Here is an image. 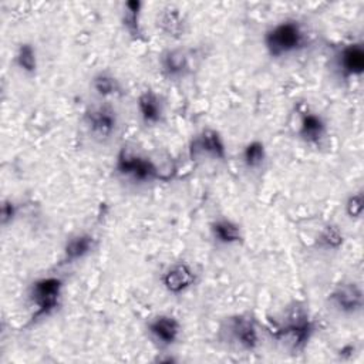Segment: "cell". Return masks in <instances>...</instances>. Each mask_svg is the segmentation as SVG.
<instances>
[{"label": "cell", "mask_w": 364, "mask_h": 364, "mask_svg": "<svg viewBox=\"0 0 364 364\" xmlns=\"http://www.w3.org/2000/svg\"><path fill=\"white\" fill-rule=\"evenodd\" d=\"M267 158L269 155L266 144L257 138L247 141L239 152V161L242 168L252 175L259 173L266 168Z\"/></svg>", "instance_id": "ffe728a7"}, {"label": "cell", "mask_w": 364, "mask_h": 364, "mask_svg": "<svg viewBox=\"0 0 364 364\" xmlns=\"http://www.w3.org/2000/svg\"><path fill=\"white\" fill-rule=\"evenodd\" d=\"M90 90L101 101H109L111 98L121 97L125 92L121 80L108 70H100L92 74L90 80Z\"/></svg>", "instance_id": "d6986e66"}, {"label": "cell", "mask_w": 364, "mask_h": 364, "mask_svg": "<svg viewBox=\"0 0 364 364\" xmlns=\"http://www.w3.org/2000/svg\"><path fill=\"white\" fill-rule=\"evenodd\" d=\"M98 247V239L88 230L71 233L61 249L58 266H73L90 257Z\"/></svg>", "instance_id": "5bb4252c"}, {"label": "cell", "mask_w": 364, "mask_h": 364, "mask_svg": "<svg viewBox=\"0 0 364 364\" xmlns=\"http://www.w3.org/2000/svg\"><path fill=\"white\" fill-rule=\"evenodd\" d=\"M328 122L318 111L310 107H303L297 111L294 135L304 145L314 148L321 146L328 136Z\"/></svg>", "instance_id": "7c38bea8"}, {"label": "cell", "mask_w": 364, "mask_h": 364, "mask_svg": "<svg viewBox=\"0 0 364 364\" xmlns=\"http://www.w3.org/2000/svg\"><path fill=\"white\" fill-rule=\"evenodd\" d=\"M145 333L159 351L172 350L182 337V323L171 313H156L145 321Z\"/></svg>", "instance_id": "8fae6325"}, {"label": "cell", "mask_w": 364, "mask_h": 364, "mask_svg": "<svg viewBox=\"0 0 364 364\" xmlns=\"http://www.w3.org/2000/svg\"><path fill=\"white\" fill-rule=\"evenodd\" d=\"M316 321L309 310L299 304L289 307L279 320H274L266 331L282 350L290 354H301L316 334Z\"/></svg>", "instance_id": "7a4b0ae2"}, {"label": "cell", "mask_w": 364, "mask_h": 364, "mask_svg": "<svg viewBox=\"0 0 364 364\" xmlns=\"http://www.w3.org/2000/svg\"><path fill=\"white\" fill-rule=\"evenodd\" d=\"M262 43L270 58L282 61L306 51L311 46V31L304 20L284 17L264 30Z\"/></svg>", "instance_id": "6da1fadb"}, {"label": "cell", "mask_w": 364, "mask_h": 364, "mask_svg": "<svg viewBox=\"0 0 364 364\" xmlns=\"http://www.w3.org/2000/svg\"><path fill=\"white\" fill-rule=\"evenodd\" d=\"M135 109L139 122L146 128L158 127L164 124L166 118L165 100L152 88H146L138 94Z\"/></svg>", "instance_id": "9a60e30c"}, {"label": "cell", "mask_w": 364, "mask_h": 364, "mask_svg": "<svg viewBox=\"0 0 364 364\" xmlns=\"http://www.w3.org/2000/svg\"><path fill=\"white\" fill-rule=\"evenodd\" d=\"M159 283L166 293L179 296L191 290L198 283V272L189 262H173L162 270Z\"/></svg>", "instance_id": "4fadbf2b"}, {"label": "cell", "mask_w": 364, "mask_h": 364, "mask_svg": "<svg viewBox=\"0 0 364 364\" xmlns=\"http://www.w3.org/2000/svg\"><path fill=\"white\" fill-rule=\"evenodd\" d=\"M346 235L340 225L334 222L324 223L314 236V247L321 253H337L344 247Z\"/></svg>", "instance_id": "44dd1931"}, {"label": "cell", "mask_w": 364, "mask_h": 364, "mask_svg": "<svg viewBox=\"0 0 364 364\" xmlns=\"http://www.w3.org/2000/svg\"><path fill=\"white\" fill-rule=\"evenodd\" d=\"M20 215V203L13 198H4L0 206V225L6 229L11 226Z\"/></svg>", "instance_id": "cb8c5ba5"}, {"label": "cell", "mask_w": 364, "mask_h": 364, "mask_svg": "<svg viewBox=\"0 0 364 364\" xmlns=\"http://www.w3.org/2000/svg\"><path fill=\"white\" fill-rule=\"evenodd\" d=\"M188 156L192 162H225L228 144L218 129L205 127L191 136Z\"/></svg>", "instance_id": "30bf717a"}, {"label": "cell", "mask_w": 364, "mask_h": 364, "mask_svg": "<svg viewBox=\"0 0 364 364\" xmlns=\"http://www.w3.org/2000/svg\"><path fill=\"white\" fill-rule=\"evenodd\" d=\"M209 236L212 242L219 247H235L240 246L245 240L243 226L230 216L218 215L209 225Z\"/></svg>", "instance_id": "2e32d148"}, {"label": "cell", "mask_w": 364, "mask_h": 364, "mask_svg": "<svg viewBox=\"0 0 364 364\" xmlns=\"http://www.w3.org/2000/svg\"><path fill=\"white\" fill-rule=\"evenodd\" d=\"M82 125L91 139L100 144L109 142L119 129V115L109 101L90 104L81 117Z\"/></svg>", "instance_id": "52a82bcc"}, {"label": "cell", "mask_w": 364, "mask_h": 364, "mask_svg": "<svg viewBox=\"0 0 364 364\" xmlns=\"http://www.w3.org/2000/svg\"><path fill=\"white\" fill-rule=\"evenodd\" d=\"M262 324L249 311L232 313L223 317L218 326L216 338L228 350L235 353H255L262 346Z\"/></svg>", "instance_id": "3957f363"}, {"label": "cell", "mask_w": 364, "mask_h": 364, "mask_svg": "<svg viewBox=\"0 0 364 364\" xmlns=\"http://www.w3.org/2000/svg\"><path fill=\"white\" fill-rule=\"evenodd\" d=\"M65 280L60 274L38 276L27 287V299L33 311L28 318V326H36L40 321L54 316L63 304Z\"/></svg>", "instance_id": "5b68a950"}, {"label": "cell", "mask_w": 364, "mask_h": 364, "mask_svg": "<svg viewBox=\"0 0 364 364\" xmlns=\"http://www.w3.org/2000/svg\"><path fill=\"white\" fill-rule=\"evenodd\" d=\"M328 67L331 74L341 82L361 78L364 74V43L351 40L334 46L330 53Z\"/></svg>", "instance_id": "8992f818"}, {"label": "cell", "mask_w": 364, "mask_h": 364, "mask_svg": "<svg viewBox=\"0 0 364 364\" xmlns=\"http://www.w3.org/2000/svg\"><path fill=\"white\" fill-rule=\"evenodd\" d=\"M196 64V51L185 46L168 47L158 55L159 74L162 78L171 82H179L191 77Z\"/></svg>", "instance_id": "9c48e42d"}, {"label": "cell", "mask_w": 364, "mask_h": 364, "mask_svg": "<svg viewBox=\"0 0 364 364\" xmlns=\"http://www.w3.org/2000/svg\"><path fill=\"white\" fill-rule=\"evenodd\" d=\"M14 67L27 77H34L38 71V51L34 43L21 41L17 44L13 53Z\"/></svg>", "instance_id": "7402d4cb"}, {"label": "cell", "mask_w": 364, "mask_h": 364, "mask_svg": "<svg viewBox=\"0 0 364 364\" xmlns=\"http://www.w3.org/2000/svg\"><path fill=\"white\" fill-rule=\"evenodd\" d=\"M142 10L144 1L141 0H128L121 4L119 10V23L124 33L134 41H144L145 31L142 24Z\"/></svg>", "instance_id": "ac0fdd59"}, {"label": "cell", "mask_w": 364, "mask_h": 364, "mask_svg": "<svg viewBox=\"0 0 364 364\" xmlns=\"http://www.w3.org/2000/svg\"><path fill=\"white\" fill-rule=\"evenodd\" d=\"M326 304L334 314L346 318H355L364 310L363 286L351 279L336 283L326 296Z\"/></svg>", "instance_id": "ba28073f"}, {"label": "cell", "mask_w": 364, "mask_h": 364, "mask_svg": "<svg viewBox=\"0 0 364 364\" xmlns=\"http://www.w3.org/2000/svg\"><path fill=\"white\" fill-rule=\"evenodd\" d=\"M114 172L118 178L135 186L171 179V175L165 173L149 155L128 144L118 149L114 159Z\"/></svg>", "instance_id": "277c9868"}, {"label": "cell", "mask_w": 364, "mask_h": 364, "mask_svg": "<svg viewBox=\"0 0 364 364\" xmlns=\"http://www.w3.org/2000/svg\"><path fill=\"white\" fill-rule=\"evenodd\" d=\"M364 209V193L363 189H357L347 195L344 200V213L351 220H358L363 216Z\"/></svg>", "instance_id": "603a6c76"}, {"label": "cell", "mask_w": 364, "mask_h": 364, "mask_svg": "<svg viewBox=\"0 0 364 364\" xmlns=\"http://www.w3.org/2000/svg\"><path fill=\"white\" fill-rule=\"evenodd\" d=\"M155 27L162 36L171 40H179L186 33L188 21L181 9L168 4L158 10L155 16Z\"/></svg>", "instance_id": "e0dca14e"}]
</instances>
